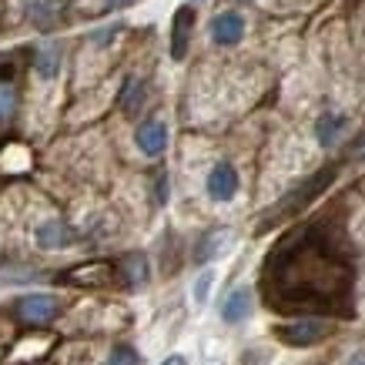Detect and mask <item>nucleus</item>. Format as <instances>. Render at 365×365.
<instances>
[{
  "label": "nucleus",
  "mask_w": 365,
  "mask_h": 365,
  "mask_svg": "<svg viewBox=\"0 0 365 365\" xmlns=\"http://www.w3.org/2000/svg\"><path fill=\"white\" fill-rule=\"evenodd\" d=\"M262 288L282 312H349L352 258L325 222H312L282 238L268 255Z\"/></svg>",
  "instance_id": "1"
},
{
  "label": "nucleus",
  "mask_w": 365,
  "mask_h": 365,
  "mask_svg": "<svg viewBox=\"0 0 365 365\" xmlns=\"http://www.w3.org/2000/svg\"><path fill=\"white\" fill-rule=\"evenodd\" d=\"M332 335V325L322 319H295V322H285L275 329V339L285 345H295V349H305V345H315L322 339Z\"/></svg>",
  "instance_id": "2"
},
{
  "label": "nucleus",
  "mask_w": 365,
  "mask_h": 365,
  "mask_svg": "<svg viewBox=\"0 0 365 365\" xmlns=\"http://www.w3.org/2000/svg\"><path fill=\"white\" fill-rule=\"evenodd\" d=\"M238 188H242L238 168L228 165V161H218V165L208 171V178H205V191H208V198L218 201V205H228V201L238 195Z\"/></svg>",
  "instance_id": "3"
},
{
  "label": "nucleus",
  "mask_w": 365,
  "mask_h": 365,
  "mask_svg": "<svg viewBox=\"0 0 365 365\" xmlns=\"http://www.w3.org/2000/svg\"><path fill=\"white\" fill-rule=\"evenodd\" d=\"M252 312H255V292L248 285H238L225 295L218 315H222L225 325H245V322L252 319Z\"/></svg>",
  "instance_id": "4"
},
{
  "label": "nucleus",
  "mask_w": 365,
  "mask_h": 365,
  "mask_svg": "<svg viewBox=\"0 0 365 365\" xmlns=\"http://www.w3.org/2000/svg\"><path fill=\"white\" fill-rule=\"evenodd\" d=\"M195 7L185 4L175 11V21H171V57L175 61H185L188 57V47H191V31H195Z\"/></svg>",
  "instance_id": "5"
},
{
  "label": "nucleus",
  "mask_w": 365,
  "mask_h": 365,
  "mask_svg": "<svg viewBox=\"0 0 365 365\" xmlns=\"http://www.w3.org/2000/svg\"><path fill=\"white\" fill-rule=\"evenodd\" d=\"M134 141H138V151H141L144 158H161L168 148V124L158 121V118H148V121L138 124Z\"/></svg>",
  "instance_id": "6"
},
{
  "label": "nucleus",
  "mask_w": 365,
  "mask_h": 365,
  "mask_svg": "<svg viewBox=\"0 0 365 365\" xmlns=\"http://www.w3.org/2000/svg\"><path fill=\"white\" fill-rule=\"evenodd\" d=\"M17 315L27 325H44V322H51L57 315V299L54 295H44V292L24 295V299H17Z\"/></svg>",
  "instance_id": "7"
},
{
  "label": "nucleus",
  "mask_w": 365,
  "mask_h": 365,
  "mask_svg": "<svg viewBox=\"0 0 365 365\" xmlns=\"http://www.w3.org/2000/svg\"><path fill=\"white\" fill-rule=\"evenodd\" d=\"M245 37V17L238 11H225L211 21V41L218 47H235Z\"/></svg>",
  "instance_id": "8"
},
{
  "label": "nucleus",
  "mask_w": 365,
  "mask_h": 365,
  "mask_svg": "<svg viewBox=\"0 0 365 365\" xmlns=\"http://www.w3.org/2000/svg\"><path fill=\"white\" fill-rule=\"evenodd\" d=\"M34 242L41 245V248H67V245H74V228L67 222H61V218H51V222L37 225L34 228Z\"/></svg>",
  "instance_id": "9"
},
{
  "label": "nucleus",
  "mask_w": 365,
  "mask_h": 365,
  "mask_svg": "<svg viewBox=\"0 0 365 365\" xmlns=\"http://www.w3.org/2000/svg\"><path fill=\"white\" fill-rule=\"evenodd\" d=\"M345 128H349V114L325 111L319 121H315V141H319L322 148H332V144L345 134Z\"/></svg>",
  "instance_id": "10"
},
{
  "label": "nucleus",
  "mask_w": 365,
  "mask_h": 365,
  "mask_svg": "<svg viewBox=\"0 0 365 365\" xmlns=\"http://www.w3.org/2000/svg\"><path fill=\"white\" fill-rule=\"evenodd\" d=\"M34 74L44 81H54L61 74V47H41L34 54Z\"/></svg>",
  "instance_id": "11"
},
{
  "label": "nucleus",
  "mask_w": 365,
  "mask_h": 365,
  "mask_svg": "<svg viewBox=\"0 0 365 365\" xmlns=\"http://www.w3.org/2000/svg\"><path fill=\"white\" fill-rule=\"evenodd\" d=\"M225 242H228V232H225V228H215V232H208L198 242V248H195V262H201V265H205V262H211L215 255H222Z\"/></svg>",
  "instance_id": "12"
},
{
  "label": "nucleus",
  "mask_w": 365,
  "mask_h": 365,
  "mask_svg": "<svg viewBox=\"0 0 365 365\" xmlns=\"http://www.w3.org/2000/svg\"><path fill=\"white\" fill-rule=\"evenodd\" d=\"M121 278L128 285H144V282H148V258H144V255H128V258H121Z\"/></svg>",
  "instance_id": "13"
},
{
  "label": "nucleus",
  "mask_w": 365,
  "mask_h": 365,
  "mask_svg": "<svg viewBox=\"0 0 365 365\" xmlns=\"http://www.w3.org/2000/svg\"><path fill=\"white\" fill-rule=\"evenodd\" d=\"M144 98H148V84L144 81H128L121 94V108L124 114H138L144 108Z\"/></svg>",
  "instance_id": "14"
},
{
  "label": "nucleus",
  "mask_w": 365,
  "mask_h": 365,
  "mask_svg": "<svg viewBox=\"0 0 365 365\" xmlns=\"http://www.w3.org/2000/svg\"><path fill=\"white\" fill-rule=\"evenodd\" d=\"M211 285H215V272H211V268H205V272L195 278V288H191V299H195V305H205V302H208Z\"/></svg>",
  "instance_id": "15"
},
{
  "label": "nucleus",
  "mask_w": 365,
  "mask_h": 365,
  "mask_svg": "<svg viewBox=\"0 0 365 365\" xmlns=\"http://www.w3.org/2000/svg\"><path fill=\"white\" fill-rule=\"evenodd\" d=\"M108 365H141V352L131 349V345H118L111 352V362Z\"/></svg>",
  "instance_id": "16"
},
{
  "label": "nucleus",
  "mask_w": 365,
  "mask_h": 365,
  "mask_svg": "<svg viewBox=\"0 0 365 365\" xmlns=\"http://www.w3.org/2000/svg\"><path fill=\"white\" fill-rule=\"evenodd\" d=\"M118 31H121V24H114V27H101L98 34H91V41H94V44H111L114 37H118Z\"/></svg>",
  "instance_id": "17"
},
{
  "label": "nucleus",
  "mask_w": 365,
  "mask_h": 365,
  "mask_svg": "<svg viewBox=\"0 0 365 365\" xmlns=\"http://www.w3.org/2000/svg\"><path fill=\"white\" fill-rule=\"evenodd\" d=\"M168 201V175L158 178V205H165Z\"/></svg>",
  "instance_id": "18"
},
{
  "label": "nucleus",
  "mask_w": 365,
  "mask_h": 365,
  "mask_svg": "<svg viewBox=\"0 0 365 365\" xmlns=\"http://www.w3.org/2000/svg\"><path fill=\"white\" fill-rule=\"evenodd\" d=\"M342 365H365V349H355V352H349V359H345Z\"/></svg>",
  "instance_id": "19"
},
{
  "label": "nucleus",
  "mask_w": 365,
  "mask_h": 365,
  "mask_svg": "<svg viewBox=\"0 0 365 365\" xmlns=\"http://www.w3.org/2000/svg\"><path fill=\"white\" fill-rule=\"evenodd\" d=\"M352 155H355V158H365V134H362V138H359V141L352 144Z\"/></svg>",
  "instance_id": "20"
},
{
  "label": "nucleus",
  "mask_w": 365,
  "mask_h": 365,
  "mask_svg": "<svg viewBox=\"0 0 365 365\" xmlns=\"http://www.w3.org/2000/svg\"><path fill=\"white\" fill-rule=\"evenodd\" d=\"M161 365H188V359H185V355H168Z\"/></svg>",
  "instance_id": "21"
},
{
  "label": "nucleus",
  "mask_w": 365,
  "mask_h": 365,
  "mask_svg": "<svg viewBox=\"0 0 365 365\" xmlns=\"http://www.w3.org/2000/svg\"><path fill=\"white\" fill-rule=\"evenodd\" d=\"M108 4H111V7H124V4H128V0H108Z\"/></svg>",
  "instance_id": "22"
}]
</instances>
